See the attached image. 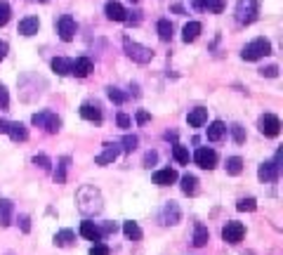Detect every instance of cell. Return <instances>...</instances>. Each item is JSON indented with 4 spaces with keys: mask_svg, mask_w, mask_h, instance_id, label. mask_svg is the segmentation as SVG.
<instances>
[{
    "mask_svg": "<svg viewBox=\"0 0 283 255\" xmlns=\"http://www.w3.org/2000/svg\"><path fill=\"white\" fill-rule=\"evenodd\" d=\"M8 135L14 142H26L28 140V128L24 123H10L8 125Z\"/></svg>",
    "mask_w": 283,
    "mask_h": 255,
    "instance_id": "44dd1931",
    "label": "cell"
},
{
    "mask_svg": "<svg viewBox=\"0 0 283 255\" xmlns=\"http://www.w3.org/2000/svg\"><path fill=\"white\" fill-rule=\"evenodd\" d=\"M186 121H189V125L192 128H203L206 125V121H208V109L203 107H196L189 111V116H186Z\"/></svg>",
    "mask_w": 283,
    "mask_h": 255,
    "instance_id": "9a60e30c",
    "label": "cell"
},
{
    "mask_svg": "<svg viewBox=\"0 0 283 255\" xmlns=\"http://www.w3.org/2000/svg\"><path fill=\"white\" fill-rule=\"evenodd\" d=\"M92 59L90 57H80V59H76L74 62V69H71V74L78 76V78H88V76L92 74Z\"/></svg>",
    "mask_w": 283,
    "mask_h": 255,
    "instance_id": "4fadbf2b",
    "label": "cell"
},
{
    "mask_svg": "<svg viewBox=\"0 0 283 255\" xmlns=\"http://www.w3.org/2000/svg\"><path fill=\"white\" fill-rule=\"evenodd\" d=\"M19 227H22L24 234H28V231H31V217H28V215H22V217H19Z\"/></svg>",
    "mask_w": 283,
    "mask_h": 255,
    "instance_id": "f6af8a7d",
    "label": "cell"
},
{
    "mask_svg": "<svg viewBox=\"0 0 283 255\" xmlns=\"http://www.w3.org/2000/svg\"><path fill=\"white\" fill-rule=\"evenodd\" d=\"M125 22H128V24H140V22H142V12H140V10H134V12H125Z\"/></svg>",
    "mask_w": 283,
    "mask_h": 255,
    "instance_id": "60d3db41",
    "label": "cell"
},
{
    "mask_svg": "<svg viewBox=\"0 0 283 255\" xmlns=\"http://www.w3.org/2000/svg\"><path fill=\"white\" fill-rule=\"evenodd\" d=\"M118 128H123V130H128V128H130V116L128 114H118Z\"/></svg>",
    "mask_w": 283,
    "mask_h": 255,
    "instance_id": "bcb514c9",
    "label": "cell"
},
{
    "mask_svg": "<svg viewBox=\"0 0 283 255\" xmlns=\"http://www.w3.org/2000/svg\"><path fill=\"white\" fill-rule=\"evenodd\" d=\"M104 12H106V17L111 22H125V8L120 3H116V0H108Z\"/></svg>",
    "mask_w": 283,
    "mask_h": 255,
    "instance_id": "2e32d148",
    "label": "cell"
},
{
    "mask_svg": "<svg viewBox=\"0 0 283 255\" xmlns=\"http://www.w3.org/2000/svg\"><path fill=\"white\" fill-rule=\"evenodd\" d=\"M156 161H158V154H156V151H146V154H144V165H146V168H151Z\"/></svg>",
    "mask_w": 283,
    "mask_h": 255,
    "instance_id": "ee69618b",
    "label": "cell"
},
{
    "mask_svg": "<svg viewBox=\"0 0 283 255\" xmlns=\"http://www.w3.org/2000/svg\"><path fill=\"white\" fill-rule=\"evenodd\" d=\"M34 3H48V0H34Z\"/></svg>",
    "mask_w": 283,
    "mask_h": 255,
    "instance_id": "11a10c76",
    "label": "cell"
},
{
    "mask_svg": "<svg viewBox=\"0 0 283 255\" xmlns=\"http://www.w3.org/2000/svg\"><path fill=\"white\" fill-rule=\"evenodd\" d=\"M8 121H0V132H5V135H8Z\"/></svg>",
    "mask_w": 283,
    "mask_h": 255,
    "instance_id": "f5cc1de1",
    "label": "cell"
},
{
    "mask_svg": "<svg viewBox=\"0 0 283 255\" xmlns=\"http://www.w3.org/2000/svg\"><path fill=\"white\" fill-rule=\"evenodd\" d=\"M130 3H137V0H130Z\"/></svg>",
    "mask_w": 283,
    "mask_h": 255,
    "instance_id": "9f6ffc18",
    "label": "cell"
},
{
    "mask_svg": "<svg viewBox=\"0 0 283 255\" xmlns=\"http://www.w3.org/2000/svg\"><path fill=\"white\" fill-rule=\"evenodd\" d=\"M226 173L229 175H241L243 173V158L241 156H232V158H226Z\"/></svg>",
    "mask_w": 283,
    "mask_h": 255,
    "instance_id": "4dcf8cb0",
    "label": "cell"
},
{
    "mask_svg": "<svg viewBox=\"0 0 283 255\" xmlns=\"http://www.w3.org/2000/svg\"><path fill=\"white\" fill-rule=\"evenodd\" d=\"M10 17H12V8H10L8 3H0V26L8 24Z\"/></svg>",
    "mask_w": 283,
    "mask_h": 255,
    "instance_id": "74e56055",
    "label": "cell"
},
{
    "mask_svg": "<svg viewBox=\"0 0 283 255\" xmlns=\"http://www.w3.org/2000/svg\"><path fill=\"white\" fill-rule=\"evenodd\" d=\"M123 234L128 236L130 241H140L142 236H144V231H142V227L137 222H132V220H128V222H123Z\"/></svg>",
    "mask_w": 283,
    "mask_h": 255,
    "instance_id": "cb8c5ba5",
    "label": "cell"
},
{
    "mask_svg": "<svg viewBox=\"0 0 283 255\" xmlns=\"http://www.w3.org/2000/svg\"><path fill=\"white\" fill-rule=\"evenodd\" d=\"M34 163L38 165L40 170H50L52 161H50V158H48V156H45V154H36V156H34Z\"/></svg>",
    "mask_w": 283,
    "mask_h": 255,
    "instance_id": "f35d334b",
    "label": "cell"
},
{
    "mask_svg": "<svg viewBox=\"0 0 283 255\" xmlns=\"http://www.w3.org/2000/svg\"><path fill=\"white\" fill-rule=\"evenodd\" d=\"M74 241H76L74 229H62L54 234V243H57V246H71Z\"/></svg>",
    "mask_w": 283,
    "mask_h": 255,
    "instance_id": "f546056e",
    "label": "cell"
},
{
    "mask_svg": "<svg viewBox=\"0 0 283 255\" xmlns=\"http://www.w3.org/2000/svg\"><path fill=\"white\" fill-rule=\"evenodd\" d=\"M80 236H83V239H88V241H94V243L104 239V236H102V231H100V224L90 222V220L80 222Z\"/></svg>",
    "mask_w": 283,
    "mask_h": 255,
    "instance_id": "7c38bea8",
    "label": "cell"
},
{
    "mask_svg": "<svg viewBox=\"0 0 283 255\" xmlns=\"http://www.w3.org/2000/svg\"><path fill=\"white\" fill-rule=\"evenodd\" d=\"M120 144H123L120 151H125V154H132L134 149H137V144H140V137H137V135H125Z\"/></svg>",
    "mask_w": 283,
    "mask_h": 255,
    "instance_id": "d6a6232c",
    "label": "cell"
},
{
    "mask_svg": "<svg viewBox=\"0 0 283 255\" xmlns=\"http://www.w3.org/2000/svg\"><path fill=\"white\" fill-rule=\"evenodd\" d=\"M80 116H83L85 121H90V123H102V109L97 104L85 102L83 107H80Z\"/></svg>",
    "mask_w": 283,
    "mask_h": 255,
    "instance_id": "e0dca14e",
    "label": "cell"
},
{
    "mask_svg": "<svg viewBox=\"0 0 283 255\" xmlns=\"http://www.w3.org/2000/svg\"><path fill=\"white\" fill-rule=\"evenodd\" d=\"M200 31H203V26H200L198 22H189V24L182 29V41L184 43H194L196 38H198Z\"/></svg>",
    "mask_w": 283,
    "mask_h": 255,
    "instance_id": "7402d4cb",
    "label": "cell"
},
{
    "mask_svg": "<svg viewBox=\"0 0 283 255\" xmlns=\"http://www.w3.org/2000/svg\"><path fill=\"white\" fill-rule=\"evenodd\" d=\"M182 220V210H180V206L177 203H166V206L160 208V213H158V222L160 224H166V227H170V224H177Z\"/></svg>",
    "mask_w": 283,
    "mask_h": 255,
    "instance_id": "9c48e42d",
    "label": "cell"
},
{
    "mask_svg": "<svg viewBox=\"0 0 283 255\" xmlns=\"http://www.w3.org/2000/svg\"><path fill=\"white\" fill-rule=\"evenodd\" d=\"M68 165H71V158H68V156L59 158V163H57V170H54V182H57V184H64V182H66Z\"/></svg>",
    "mask_w": 283,
    "mask_h": 255,
    "instance_id": "484cf974",
    "label": "cell"
},
{
    "mask_svg": "<svg viewBox=\"0 0 283 255\" xmlns=\"http://www.w3.org/2000/svg\"><path fill=\"white\" fill-rule=\"evenodd\" d=\"M123 48H125V55L132 59V62H137V64H149L151 59H154V52H151V48L130 41L128 36L123 38Z\"/></svg>",
    "mask_w": 283,
    "mask_h": 255,
    "instance_id": "7a4b0ae2",
    "label": "cell"
},
{
    "mask_svg": "<svg viewBox=\"0 0 283 255\" xmlns=\"http://www.w3.org/2000/svg\"><path fill=\"white\" fill-rule=\"evenodd\" d=\"M260 15V5L258 0H238L236 3V22L243 26L252 24Z\"/></svg>",
    "mask_w": 283,
    "mask_h": 255,
    "instance_id": "277c9868",
    "label": "cell"
},
{
    "mask_svg": "<svg viewBox=\"0 0 283 255\" xmlns=\"http://www.w3.org/2000/svg\"><path fill=\"white\" fill-rule=\"evenodd\" d=\"M76 206L83 215H97L102 213L104 208V198H102V191L92 184H83L80 189L76 191Z\"/></svg>",
    "mask_w": 283,
    "mask_h": 255,
    "instance_id": "6da1fadb",
    "label": "cell"
},
{
    "mask_svg": "<svg viewBox=\"0 0 283 255\" xmlns=\"http://www.w3.org/2000/svg\"><path fill=\"white\" fill-rule=\"evenodd\" d=\"M52 71L57 76H68L71 69H74V59H66V57H54L52 59Z\"/></svg>",
    "mask_w": 283,
    "mask_h": 255,
    "instance_id": "ffe728a7",
    "label": "cell"
},
{
    "mask_svg": "<svg viewBox=\"0 0 283 255\" xmlns=\"http://www.w3.org/2000/svg\"><path fill=\"white\" fill-rule=\"evenodd\" d=\"M118 156H120V147L106 142V144H104V151H102L100 156H94V163L97 165H108V163H114Z\"/></svg>",
    "mask_w": 283,
    "mask_h": 255,
    "instance_id": "8fae6325",
    "label": "cell"
},
{
    "mask_svg": "<svg viewBox=\"0 0 283 255\" xmlns=\"http://www.w3.org/2000/svg\"><path fill=\"white\" fill-rule=\"evenodd\" d=\"M12 213H14V206L10 198H0V227H10L12 224Z\"/></svg>",
    "mask_w": 283,
    "mask_h": 255,
    "instance_id": "d6986e66",
    "label": "cell"
},
{
    "mask_svg": "<svg viewBox=\"0 0 283 255\" xmlns=\"http://www.w3.org/2000/svg\"><path fill=\"white\" fill-rule=\"evenodd\" d=\"M224 132H226V125L222 123V121H212V123L208 125V140L220 142L222 137H224Z\"/></svg>",
    "mask_w": 283,
    "mask_h": 255,
    "instance_id": "d4e9b609",
    "label": "cell"
},
{
    "mask_svg": "<svg viewBox=\"0 0 283 255\" xmlns=\"http://www.w3.org/2000/svg\"><path fill=\"white\" fill-rule=\"evenodd\" d=\"M172 156H175V161L180 165H186L189 163V149L182 147V144H175V147H172Z\"/></svg>",
    "mask_w": 283,
    "mask_h": 255,
    "instance_id": "1f68e13d",
    "label": "cell"
},
{
    "mask_svg": "<svg viewBox=\"0 0 283 255\" xmlns=\"http://www.w3.org/2000/svg\"><path fill=\"white\" fill-rule=\"evenodd\" d=\"M194 8H196V10H203V8H206V0H194Z\"/></svg>",
    "mask_w": 283,
    "mask_h": 255,
    "instance_id": "816d5d0a",
    "label": "cell"
},
{
    "mask_svg": "<svg viewBox=\"0 0 283 255\" xmlns=\"http://www.w3.org/2000/svg\"><path fill=\"white\" fill-rule=\"evenodd\" d=\"M156 31H158V38L163 43H170L172 41V24L168 22V19H160L158 24H156Z\"/></svg>",
    "mask_w": 283,
    "mask_h": 255,
    "instance_id": "4316f807",
    "label": "cell"
},
{
    "mask_svg": "<svg viewBox=\"0 0 283 255\" xmlns=\"http://www.w3.org/2000/svg\"><path fill=\"white\" fill-rule=\"evenodd\" d=\"M42 128L50 132V135H57L59 132V128H62V121H59V116H54V114H45V121H42Z\"/></svg>",
    "mask_w": 283,
    "mask_h": 255,
    "instance_id": "83f0119b",
    "label": "cell"
},
{
    "mask_svg": "<svg viewBox=\"0 0 283 255\" xmlns=\"http://www.w3.org/2000/svg\"><path fill=\"white\" fill-rule=\"evenodd\" d=\"M154 182H156L158 187L175 184V182H177V170H172V168H163V170H156V173H154Z\"/></svg>",
    "mask_w": 283,
    "mask_h": 255,
    "instance_id": "5bb4252c",
    "label": "cell"
},
{
    "mask_svg": "<svg viewBox=\"0 0 283 255\" xmlns=\"http://www.w3.org/2000/svg\"><path fill=\"white\" fill-rule=\"evenodd\" d=\"M38 29H40L38 17H24V19L19 22V33H22V36H36Z\"/></svg>",
    "mask_w": 283,
    "mask_h": 255,
    "instance_id": "ac0fdd59",
    "label": "cell"
},
{
    "mask_svg": "<svg viewBox=\"0 0 283 255\" xmlns=\"http://www.w3.org/2000/svg\"><path fill=\"white\" fill-rule=\"evenodd\" d=\"M278 173H281V165L276 161H264V163L258 168V177L262 182H274L278 180Z\"/></svg>",
    "mask_w": 283,
    "mask_h": 255,
    "instance_id": "30bf717a",
    "label": "cell"
},
{
    "mask_svg": "<svg viewBox=\"0 0 283 255\" xmlns=\"http://www.w3.org/2000/svg\"><path fill=\"white\" fill-rule=\"evenodd\" d=\"M134 118H137V123H140V125H144V123H149V121H151V114H149V111H137Z\"/></svg>",
    "mask_w": 283,
    "mask_h": 255,
    "instance_id": "7dc6e473",
    "label": "cell"
},
{
    "mask_svg": "<svg viewBox=\"0 0 283 255\" xmlns=\"http://www.w3.org/2000/svg\"><path fill=\"white\" fill-rule=\"evenodd\" d=\"M90 255H108V246H106V243H100V241H97V243L90 248Z\"/></svg>",
    "mask_w": 283,
    "mask_h": 255,
    "instance_id": "b9f144b4",
    "label": "cell"
},
{
    "mask_svg": "<svg viewBox=\"0 0 283 255\" xmlns=\"http://www.w3.org/2000/svg\"><path fill=\"white\" fill-rule=\"evenodd\" d=\"M266 55H272V43L266 41V38H255V41L248 43L241 52V57L246 59V62H258V59L266 57Z\"/></svg>",
    "mask_w": 283,
    "mask_h": 255,
    "instance_id": "3957f363",
    "label": "cell"
},
{
    "mask_svg": "<svg viewBox=\"0 0 283 255\" xmlns=\"http://www.w3.org/2000/svg\"><path fill=\"white\" fill-rule=\"evenodd\" d=\"M118 227H116V222H106L104 227H100V231H102V236H106V234H114Z\"/></svg>",
    "mask_w": 283,
    "mask_h": 255,
    "instance_id": "c3c4849f",
    "label": "cell"
},
{
    "mask_svg": "<svg viewBox=\"0 0 283 255\" xmlns=\"http://www.w3.org/2000/svg\"><path fill=\"white\" fill-rule=\"evenodd\" d=\"M208 12H212V15H220L222 10H224V0H206V8Z\"/></svg>",
    "mask_w": 283,
    "mask_h": 255,
    "instance_id": "8d00e7d4",
    "label": "cell"
},
{
    "mask_svg": "<svg viewBox=\"0 0 283 255\" xmlns=\"http://www.w3.org/2000/svg\"><path fill=\"white\" fill-rule=\"evenodd\" d=\"M194 161H196V165H198V168H203V170H212V168L217 165L215 149L198 147V149H196V154H194Z\"/></svg>",
    "mask_w": 283,
    "mask_h": 255,
    "instance_id": "8992f818",
    "label": "cell"
},
{
    "mask_svg": "<svg viewBox=\"0 0 283 255\" xmlns=\"http://www.w3.org/2000/svg\"><path fill=\"white\" fill-rule=\"evenodd\" d=\"M258 128H260V132H262L264 137H276V135L281 132V118H278V116H274V114L260 116Z\"/></svg>",
    "mask_w": 283,
    "mask_h": 255,
    "instance_id": "5b68a950",
    "label": "cell"
},
{
    "mask_svg": "<svg viewBox=\"0 0 283 255\" xmlns=\"http://www.w3.org/2000/svg\"><path fill=\"white\" fill-rule=\"evenodd\" d=\"M232 137H234L236 144H243V142H246V128H243L241 123H234L232 125Z\"/></svg>",
    "mask_w": 283,
    "mask_h": 255,
    "instance_id": "d590c367",
    "label": "cell"
},
{
    "mask_svg": "<svg viewBox=\"0 0 283 255\" xmlns=\"http://www.w3.org/2000/svg\"><path fill=\"white\" fill-rule=\"evenodd\" d=\"M260 74L266 76V78H276V76H278V66H276V64L264 66V69H260Z\"/></svg>",
    "mask_w": 283,
    "mask_h": 255,
    "instance_id": "7bdbcfd3",
    "label": "cell"
},
{
    "mask_svg": "<svg viewBox=\"0 0 283 255\" xmlns=\"http://www.w3.org/2000/svg\"><path fill=\"white\" fill-rule=\"evenodd\" d=\"M57 33H59V38L64 43L68 41H74V36H76V19L71 15H62L57 19Z\"/></svg>",
    "mask_w": 283,
    "mask_h": 255,
    "instance_id": "ba28073f",
    "label": "cell"
},
{
    "mask_svg": "<svg viewBox=\"0 0 283 255\" xmlns=\"http://www.w3.org/2000/svg\"><path fill=\"white\" fill-rule=\"evenodd\" d=\"M0 109H2V111L10 109V92L5 85H0Z\"/></svg>",
    "mask_w": 283,
    "mask_h": 255,
    "instance_id": "ab89813d",
    "label": "cell"
},
{
    "mask_svg": "<svg viewBox=\"0 0 283 255\" xmlns=\"http://www.w3.org/2000/svg\"><path fill=\"white\" fill-rule=\"evenodd\" d=\"M172 10H175L177 15H184V8H182V5H172Z\"/></svg>",
    "mask_w": 283,
    "mask_h": 255,
    "instance_id": "db71d44e",
    "label": "cell"
},
{
    "mask_svg": "<svg viewBox=\"0 0 283 255\" xmlns=\"http://www.w3.org/2000/svg\"><path fill=\"white\" fill-rule=\"evenodd\" d=\"M45 114L48 111H40V114H34V118H31V123L38 125V128H42V121H45Z\"/></svg>",
    "mask_w": 283,
    "mask_h": 255,
    "instance_id": "681fc988",
    "label": "cell"
},
{
    "mask_svg": "<svg viewBox=\"0 0 283 255\" xmlns=\"http://www.w3.org/2000/svg\"><path fill=\"white\" fill-rule=\"evenodd\" d=\"M8 52H10V45H8L5 41H0V62L8 57Z\"/></svg>",
    "mask_w": 283,
    "mask_h": 255,
    "instance_id": "f907efd6",
    "label": "cell"
},
{
    "mask_svg": "<svg viewBox=\"0 0 283 255\" xmlns=\"http://www.w3.org/2000/svg\"><path fill=\"white\" fill-rule=\"evenodd\" d=\"M106 95H108V99H111L114 104H123L125 99H128V95H125L123 90H118V88H114V85H111V88H106Z\"/></svg>",
    "mask_w": 283,
    "mask_h": 255,
    "instance_id": "e575fe53",
    "label": "cell"
},
{
    "mask_svg": "<svg viewBox=\"0 0 283 255\" xmlns=\"http://www.w3.org/2000/svg\"><path fill=\"white\" fill-rule=\"evenodd\" d=\"M196 189H198V180H196L194 175L186 173L182 177V191L186 194V196H194V194H196Z\"/></svg>",
    "mask_w": 283,
    "mask_h": 255,
    "instance_id": "f1b7e54d",
    "label": "cell"
},
{
    "mask_svg": "<svg viewBox=\"0 0 283 255\" xmlns=\"http://www.w3.org/2000/svg\"><path fill=\"white\" fill-rule=\"evenodd\" d=\"M243 236H246V227L241 222H236V220H229V222L222 227V239L226 243H241Z\"/></svg>",
    "mask_w": 283,
    "mask_h": 255,
    "instance_id": "52a82bcc",
    "label": "cell"
},
{
    "mask_svg": "<svg viewBox=\"0 0 283 255\" xmlns=\"http://www.w3.org/2000/svg\"><path fill=\"white\" fill-rule=\"evenodd\" d=\"M236 208L241 210V213H252V210H258V201L255 198H241L238 203H236Z\"/></svg>",
    "mask_w": 283,
    "mask_h": 255,
    "instance_id": "836d02e7",
    "label": "cell"
},
{
    "mask_svg": "<svg viewBox=\"0 0 283 255\" xmlns=\"http://www.w3.org/2000/svg\"><path fill=\"white\" fill-rule=\"evenodd\" d=\"M210 241V231H208V227L206 224H200V222H196V227H194V246H206Z\"/></svg>",
    "mask_w": 283,
    "mask_h": 255,
    "instance_id": "603a6c76",
    "label": "cell"
}]
</instances>
